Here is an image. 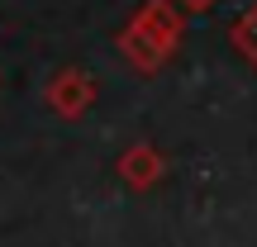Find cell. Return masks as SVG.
<instances>
[{
	"instance_id": "6da1fadb",
	"label": "cell",
	"mask_w": 257,
	"mask_h": 247,
	"mask_svg": "<svg viewBox=\"0 0 257 247\" xmlns=\"http://www.w3.org/2000/svg\"><path fill=\"white\" fill-rule=\"evenodd\" d=\"M181 38H186L181 10H176L172 0H143V5L134 10V19L114 34V48H119V57L138 76H157L176 57Z\"/></svg>"
},
{
	"instance_id": "7a4b0ae2",
	"label": "cell",
	"mask_w": 257,
	"mask_h": 247,
	"mask_svg": "<svg viewBox=\"0 0 257 247\" xmlns=\"http://www.w3.org/2000/svg\"><path fill=\"white\" fill-rule=\"evenodd\" d=\"M95 95H100V86H95V76L86 72V67H62V72H53L48 86H43V105L57 119H86Z\"/></svg>"
},
{
	"instance_id": "3957f363",
	"label": "cell",
	"mask_w": 257,
	"mask_h": 247,
	"mask_svg": "<svg viewBox=\"0 0 257 247\" xmlns=\"http://www.w3.org/2000/svg\"><path fill=\"white\" fill-rule=\"evenodd\" d=\"M162 176H167V157H162V147H153V143H134V147H124V152H119V181L128 185V190H153Z\"/></svg>"
},
{
	"instance_id": "277c9868",
	"label": "cell",
	"mask_w": 257,
	"mask_h": 247,
	"mask_svg": "<svg viewBox=\"0 0 257 247\" xmlns=\"http://www.w3.org/2000/svg\"><path fill=\"white\" fill-rule=\"evenodd\" d=\"M229 43H233V53H238L243 62L257 72V0H252V5L229 24Z\"/></svg>"
},
{
	"instance_id": "5b68a950",
	"label": "cell",
	"mask_w": 257,
	"mask_h": 247,
	"mask_svg": "<svg viewBox=\"0 0 257 247\" xmlns=\"http://www.w3.org/2000/svg\"><path fill=\"white\" fill-rule=\"evenodd\" d=\"M181 5H186V10H200V15H205V10H214L219 0H181Z\"/></svg>"
}]
</instances>
